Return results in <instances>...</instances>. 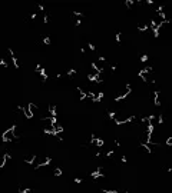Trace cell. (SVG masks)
Masks as SVG:
<instances>
[{
	"label": "cell",
	"mask_w": 172,
	"mask_h": 193,
	"mask_svg": "<svg viewBox=\"0 0 172 193\" xmlns=\"http://www.w3.org/2000/svg\"><path fill=\"white\" fill-rule=\"evenodd\" d=\"M62 175H63V172H62V169H60V167H55L53 169V176H62Z\"/></svg>",
	"instance_id": "6da1fadb"
},
{
	"label": "cell",
	"mask_w": 172,
	"mask_h": 193,
	"mask_svg": "<svg viewBox=\"0 0 172 193\" xmlns=\"http://www.w3.org/2000/svg\"><path fill=\"white\" fill-rule=\"evenodd\" d=\"M42 42H43V44H46V46H49V44L52 43V40H50V37H49V36H43Z\"/></svg>",
	"instance_id": "7a4b0ae2"
},
{
	"label": "cell",
	"mask_w": 172,
	"mask_h": 193,
	"mask_svg": "<svg viewBox=\"0 0 172 193\" xmlns=\"http://www.w3.org/2000/svg\"><path fill=\"white\" fill-rule=\"evenodd\" d=\"M148 59H149V56H148V55H142V56L139 57V60L142 62V63H145V62H148Z\"/></svg>",
	"instance_id": "3957f363"
},
{
	"label": "cell",
	"mask_w": 172,
	"mask_h": 193,
	"mask_svg": "<svg viewBox=\"0 0 172 193\" xmlns=\"http://www.w3.org/2000/svg\"><path fill=\"white\" fill-rule=\"evenodd\" d=\"M82 182H83V179H82V177H76V179H75V183H76V185H81Z\"/></svg>",
	"instance_id": "277c9868"
}]
</instances>
